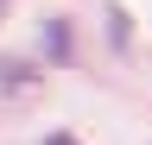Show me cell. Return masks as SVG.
<instances>
[{
	"mask_svg": "<svg viewBox=\"0 0 152 145\" xmlns=\"http://www.w3.org/2000/svg\"><path fill=\"white\" fill-rule=\"evenodd\" d=\"M45 57H51V63L70 57V19H51V25H45Z\"/></svg>",
	"mask_w": 152,
	"mask_h": 145,
	"instance_id": "1",
	"label": "cell"
},
{
	"mask_svg": "<svg viewBox=\"0 0 152 145\" xmlns=\"http://www.w3.org/2000/svg\"><path fill=\"white\" fill-rule=\"evenodd\" d=\"M45 145H76V133H45Z\"/></svg>",
	"mask_w": 152,
	"mask_h": 145,
	"instance_id": "2",
	"label": "cell"
},
{
	"mask_svg": "<svg viewBox=\"0 0 152 145\" xmlns=\"http://www.w3.org/2000/svg\"><path fill=\"white\" fill-rule=\"evenodd\" d=\"M7 6H13V0H0V19H7Z\"/></svg>",
	"mask_w": 152,
	"mask_h": 145,
	"instance_id": "3",
	"label": "cell"
}]
</instances>
